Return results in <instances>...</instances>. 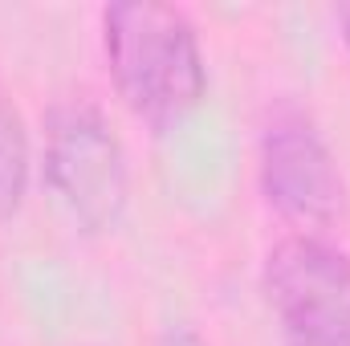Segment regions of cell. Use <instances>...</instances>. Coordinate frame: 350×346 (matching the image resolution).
Returning <instances> with one entry per match:
<instances>
[{"label":"cell","mask_w":350,"mask_h":346,"mask_svg":"<svg viewBox=\"0 0 350 346\" xmlns=\"http://www.w3.org/2000/svg\"><path fill=\"white\" fill-rule=\"evenodd\" d=\"M261 191L265 200L297 224H330L342 212V175L318 135V127L281 110L261 135Z\"/></svg>","instance_id":"4"},{"label":"cell","mask_w":350,"mask_h":346,"mask_svg":"<svg viewBox=\"0 0 350 346\" xmlns=\"http://www.w3.org/2000/svg\"><path fill=\"white\" fill-rule=\"evenodd\" d=\"M265 297L285 346H350V257L297 232L269 249Z\"/></svg>","instance_id":"2"},{"label":"cell","mask_w":350,"mask_h":346,"mask_svg":"<svg viewBox=\"0 0 350 346\" xmlns=\"http://www.w3.org/2000/svg\"><path fill=\"white\" fill-rule=\"evenodd\" d=\"M338 25H342V41H347V49H350V4L338 8Z\"/></svg>","instance_id":"6"},{"label":"cell","mask_w":350,"mask_h":346,"mask_svg":"<svg viewBox=\"0 0 350 346\" xmlns=\"http://www.w3.org/2000/svg\"><path fill=\"white\" fill-rule=\"evenodd\" d=\"M45 183L90 232L118 224L126 208V155L110 122L86 98L62 102L45 122Z\"/></svg>","instance_id":"3"},{"label":"cell","mask_w":350,"mask_h":346,"mask_svg":"<svg viewBox=\"0 0 350 346\" xmlns=\"http://www.w3.org/2000/svg\"><path fill=\"white\" fill-rule=\"evenodd\" d=\"M102 41L114 86L126 106L167 127L183 118L204 94V53L196 25L155 0H118L102 12Z\"/></svg>","instance_id":"1"},{"label":"cell","mask_w":350,"mask_h":346,"mask_svg":"<svg viewBox=\"0 0 350 346\" xmlns=\"http://www.w3.org/2000/svg\"><path fill=\"white\" fill-rule=\"evenodd\" d=\"M29 187V135L21 110L0 90V220H8Z\"/></svg>","instance_id":"5"}]
</instances>
